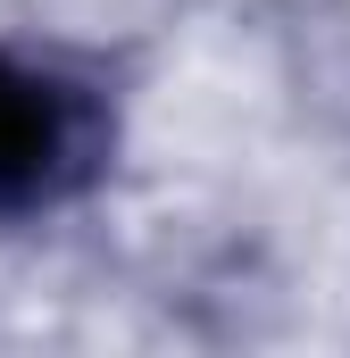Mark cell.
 <instances>
[{
  "label": "cell",
  "mask_w": 350,
  "mask_h": 358,
  "mask_svg": "<svg viewBox=\"0 0 350 358\" xmlns=\"http://www.w3.org/2000/svg\"><path fill=\"white\" fill-rule=\"evenodd\" d=\"M108 167V108L92 84L0 50V217H42Z\"/></svg>",
  "instance_id": "obj_1"
}]
</instances>
